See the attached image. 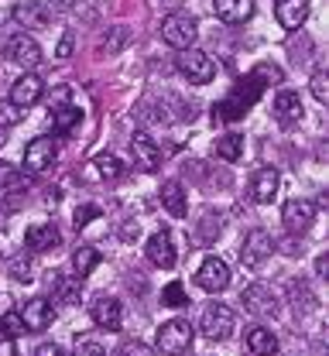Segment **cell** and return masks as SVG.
<instances>
[{
  "mask_svg": "<svg viewBox=\"0 0 329 356\" xmlns=\"http://www.w3.org/2000/svg\"><path fill=\"white\" fill-rule=\"evenodd\" d=\"M35 356H65V353H62V350H58L55 343H42V346L35 350Z\"/></svg>",
  "mask_w": 329,
  "mask_h": 356,
  "instance_id": "obj_42",
  "label": "cell"
},
{
  "mask_svg": "<svg viewBox=\"0 0 329 356\" xmlns=\"http://www.w3.org/2000/svg\"><path fill=\"white\" fill-rule=\"evenodd\" d=\"M275 17H278V24L284 31H298L309 17V0H278Z\"/></svg>",
  "mask_w": 329,
  "mask_h": 356,
  "instance_id": "obj_18",
  "label": "cell"
},
{
  "mask_svg": "<svg viewBox=\"0 0 329 356\" xmlns=\"http://www.w3.org/2000/svg\"><path fill=\"white\" fill-rule=\"evenodd\" d=\"M96 264H99V250H96V247H79V250L72 254V270H76V277L93 274Z\"/></svg>",
  "mask_w": 329,
  "mask_h": 356,
  "instance_id": "obj_26",
  "label": "cell"
},
{
  "mask_svg": "<svg viewBox=\"0 0 329 356\" xmlns=\"http://www.w3.org/2000/svg\"><path fill=\"white\" fill-rule=\"evenodd\" d=\"M120 240H124V243H134V240H138V222H124V226H120Z\"/></svg>",
  "mask_w": 329,
  "mask_h": 356,
  "instance_id": "obj_40",
  "label": "cell"
},
{
  "mask_svg": "<svg viewBox=\"0 0 329 356\" xmlns=\"http://www.w3.org/2000/svg\"><path fill=\"white\" fill-rule=\"evenodd\" d=\"M195 35H199V24L186 17V14H172V17H165L161 21V38L165 44H172V48H179V51H186L195 44Z\"/></svg>",
  "mask_w": 329,
  "mask_h": 356,
  "instance_id": "obj_5",
  "label": "cell"
},
{
  "mask_svg": "<svg viewBox=\"0 0 329 356\" xmlns=\"http://www.w3.org/2000/svg\"><path fill=\"white\" fill-rule=\"evenodd\" d=\"M124 38H127V31H124V28H117V31L110 35V44H106V51H117V48H124Z\"/></svg>",
  "mask_w": 329,
  "mask_h": 356,
  "instance_id": "obj_41",
  "label": "cell"
},
{
  "mask_svg": "<svg viewBox=\"0 0 329 356\" xmlns=\"http://www.w3.org/2000/svg\"><path fill=\"white\" fill-rule=\"evenodd\" d=\"M55 154H58V147H55L51 137H35V140L24 147V172L38 175V172L51 168V165H55Z\"/></svg>",
  "mask_w": 329,
  "mask_h": 356,
  "instance_id": "obj_8",
  "label": "cell"
},
{
  "mask_svg": "<svg viewBox=\"0 0 329 356\" xmlns=\"http://www.w3.org/2000/svg\"><path fill=\"white\" fill-rule=\"evenodd\" d=\"M195 284L202 288V291H209V295H220V291H227V284H230V267L223 264L220 257H206L199 270H195Z\"/></svg>",
  "mask_w": 329,
  "mask_h": 356,
  "instance_id": "obj_7",
  "label": "cell"
},
{
  "mask_svg": "<svg viewBox=\"0 0 329 356\" xmlns=\"http://www.w3.org/2000/svg\"><path fill=\"white\" fill-rule=\"evenodd\" d=\"M10 14H14V21H21V24H31V28H35V24H45V17H42V7H38L35 0H17Z\"/></svg>",
  "mask_w": 329,
  "mask_h": 356,
  "instance_id": "obj_28",
  "label": "cell"
},
{
  "mask_svg": "<svg viewBox=\"0 0 329 356\" xmlns=\"http://www.w3.org/2000/svg\"><path fill=\"white\" fill-rule=\"evenodd\" d=\"M76 356H106V350L96 339H90V336H79L76 339Z\"/></svg>",
  "mask_w": 329,
  "mask_h": 356,
  "instance_id": "obj_34",
  "label": "cell"
},
{
  "mask_svg": "<svg viewBox=\"0 0 329 356\" xmlns=\"http://www.w3.org/2000/svg\"><path fill=\"white\" fill-rule=\"evenodd\" d=\"M254 14V0H216V17L223 24H243Z\"/></svg>",
  "mask_w": 329,
  "mask_h": 356,
  "instance_id": "obj_22",
  "label": "cell"
},
{
  "mask_svg": "<svg viewBox=\"0 0 329 356\" xmlns=\"http://www.w3.org/2000/svg\"><path fill=\"white\" fill-rule=\"evenodd\" d=\"M154 346H158L165 356L188 353V346H192V325H188L186 318H172V322H165V325L158 329V336H154Z\"/></svg>",
  "mask_w": 329,
  "mask_h": 356,
  "instance_id": "obj_3",
  "label": "cell"
},
{
  "mask_svg": "<svg viewBox=\"0 0 329 356\" xmlns=\"http://www.w3.org/2000/svg\"><path fill=\"white\" fill-rule=\"evenodd\" d=\"M216 154L223 161H240V154H243V134H223L216 140Z\"/></svg>",
  "mask_w": 329,
  "mask_h": 356,
  "instance_id": "obj_27",
  "label": "cell"
},
{
  "mask_svg": "<svg viewBox=\"0 0 329 356\" xmlns=\"http://www.w3.org/2000/svg\"><path fill=\"white\" fill-rule=\"evenodd\" d=\"M120 356H154V350L144 346V343H127V346L120 350Z\"/></svg>",
  "mask_w": 329,
  "mask_h": 356,
  "instance_id": "obj_38",
  "label": "cell"
},
{
  "mask_svg": "<svg viewBox=\"0 0 329 356\" xmlns=\"http://www.w3.org/2000/svg\"><path fill=\"white\" fill-rule=\"evenodd\" d=\"M175 69L186 76L192 86H206V83H213V79H216V62H213L209 55L195 51V48L179 51V58H175Z\"/></svg>",
  "mask_w": 329,
  "mask_h": 356,
  "instance_id": "obj_2",
  "label": "cell"
},
{
  "mask_svg": "<svg viewBox=\"0 0 329 356\" xmlns=\"http://www.w3.org/2000/svg\"><path fill=\"white\" fill-rule=\"evenodd\" d=\"M282 79V72L275 69V65H257V72L247 79V83H240V86L213 110V120H220V124H230L236 117H243L250 106H254V99H257V92H264L268 83H278Z\"/></svg>",
  "mask_w": 329,
  "mask_h": 356,
  "instance_id": "obj_1",
  "label": "cell"
},
{
  "mask_svg": "<svg viewBox=\"0 0 329 356\" xmlns=\"http://www.w3.org/2000/svg\"><path fill=\"white\" fill-rule=\"evenodd\" d=\"M243 309L250 312V315H257V318H275L278 302H275L271 288H264V284H247V288H243Z\"/></svg>",
  "mask_w": 329,
  "mask_h": 356,
  "instance_id": "obj_11",
  "label": "cell"
},
{
  "mask_svg": "<svg viewBox=\"0 0 329 356\" xmlns=\"http://www.w3.org/2000/svg\"><path fill=\"white\" fill-rule=\"evenodd\" d=\"M271 254H275V240L264 229H250L243 236V243H240V261H243V267H261L264 261H271Z\"/></svg>",
  "mask_w": 329,
  "mask_h": 356,
  "instance_id": "obj_6",
  "label": "cell"
},
{
  "mask_svg": "<svg viewBox=\"0 0 329 356\" xmlns=\"http://www.w3.org/2000/svg\"><path fill=\"white\" fill-rule=\"evenodd\" d=\"M0 356H17V350H14V343H10L7 336H0Z\"/></svg>",
  "mask_w": 329,
  "mask_h": 356,
  "instance_id": "obj_43",
  "label": "cell"
},
{
  "mask_svg": "<svg viewBox=\"0 0 329 356\" xmlns=\"http://www.w3.org/2000/svg\"><path fill=\"white\" fill-rule=\"evenodd\" d=\"M21 120H24V110L14 106L10 99H0V127H14V124H21Z\"/></svg>",
  "mask_w": 329,
  "mask_h": 356,
  "instance_id": "obj_31",
  "label": "cell"
},
{
  "mask_svg": "<svg viewBox=\"0 0 329 356\" xmlns=\"http://www.w3.org/2000/svg\"><path fill=\"white\" fill-rule=\"evenodd\" d=\"M161 302H165L168 309H186V305H188L186 288H182L179 281H172V284H165V291H161Z\"/></svg>",
  "mask_w": 329,
  "mask_h": 356,
  "instance_id": "obj_30",
  "label": "cell"
},
{
  "mask_svg": "<svg viewBox=\"0 0 329 356\" xmlns=\"http://www.w3.org/2000/svg\"><path fill=\"white\" fill-rule=\"evenodd\" d=\"M96 216H103V209L90 202V206H83V209H76V216H72V222H76V229H83V226H86V222H90V220H96Z\"/></svg>",
  "mask_w": 329,
  "mask_h": 356,
  "instance_id": "obj_35",
  "label": "cell"
},
{
  "mask_svg": "<svg viewBox=\"0 0 329 356\" xmlns=\"http://www.w3.org/2000/svg\"><path fill=\"white\" fill-rule=\"evenodd\" d=\"M131 154H134V165H138L141 172H158V168H161V151H158V144L144 131L131 134Z\"/></svg>",
  "mask_w": 329,
  "mask_h": 356,
  "instance_id": "obj_9",
  "label": "cell"
},
{
  "mask_svg": "<svg viewBox=\"0 0 329 356\" xmlns=\"http://www.w3.org/2000/svg\"><path fill=\"white\" fill-rule=\"evenodd\" d=\"M278 195V172L275 168H257L254 178H250V199L254 202H271Z\"/></svg>",
  "mask_w": 329,
  "mask_h": 356,
  "instance_id": "obj_21",
  "label": "cell"
},
{
  "mask_svg": "<svg viewBox=\"0 0 329 356\" xmlns=\"http://www.w3.org/2000/svg\"><path fill=\"white\" fill-rule=\"evenodd\" d=\"M90 315H93V322L99 325V329H106V332H117L120 329V315H124V309H120V302L117 298H96L93 302V309H90Z\"/></svg>",
  "mask_w": 329,
  "mask_h": 356,
  "instance_id": "obj_17",
  "label": "cell"
},
{
  "mask_svg": "<svg viewBox=\"0 0 329 356\" xmlns=\"http://www.w3.org/2000/svg\"><path fill=\"white\" fill-rule=\"evenodd\" d=\"M0 147H3V131H0Z\"/></svg>",
  "mask_w": 329,
  "mask_h": 356,
  "instance_id": "obj_46",
  "label": "cell"
},
{
  "mask_svg": "<svg viewBox=\"0 0 329 356\" xmlns=\"http://www.w3.org/2000/svg\"><path fill=\"white\" fill-rule=\"evenodd\" d=\"M243 350L250 356H275L278 353V339H275L271 329L254 325V329H247V336H243Z\"/></svg>",
  "mask_w": 329,
  "mask_h": 356,
  "instance_id": "obj_20",
  "label": "cell"
},
{
  "mask_svg": "<svg viewBox=\"0 0 329 356\" xmlns=\"http://www.w3.org/2000/svg\"><path fill=\"white\" fill-rule=\"evenodd\" d=\"M7 55H10L21 69H35V65L42 62V44L35 42L31 35H14V38L7 42Z\"/></svg>",
  "mask_w": 329,
  "mask_h": 356,
  "instance_id": "obj_13",
  "label": "cell"
},
{
  "mask_svg": "<svg viewBox=\"0 0 329 356\" xmlns=\"http://www.w3.org/2000/svg\"><path fill=\"white\" fill-rule=\"evenodd\" d=\"M76 38H72V35H62V42H58V48H55V55H58V58H69V55H72V48H76Z\"/></svg>",
  "mask_w": 329,
  "mask_h": 356,
  "instance_id": "obj_39",
  "label": "cell"
},
{
  "mask_svg": "<svg viewBox=\"0 0 329 356\" xmlns=\"http://www.w3.org/2000/svg\"><path fill=\"white\" fill-rule=\"evenodd\" d=\"M51 284H55L51 298H55L58 305H79V302H83V288H79V277H76V281H69V277H58V274H51Z\"/></svg>",
  "mask_w": 329,
  "mask_h": 356,
  "instance_id": "obj_25",
  "label": "cell"
},
{
  "mask_svg": "<svg viewBox=\"0 0 329 356\" xmlns=\"http://www.w3.org/2000/svg\"><path fill=\"white\" fill-rule=\"evenodd\" d=\"M55 7H65V10H79V3H86V0H51Z\"/></svg>",
  "mask_w": 329,
  "mask_h": 356,
  "instance_id": "obj_44",
  "label": "cell"
},
{
  "mask_svg": "<svg viewBox=\"0 0 329 356\" xmlns=\"http://www.w3.org/2000/svg\"><path fill=\"white\" fill-rule=\"evenodd\" d=\"M234 325H236L234 309H227V305H220V302L202 309V322H199V329H202V336H206L209 343H223V339H230Z\"/></svg>",
  "mask_w": 329,
  "mask_h": 356,
  "instance_id": "obj_4",
  "label": "cell"
},
{
  "mask_svg": "<svg viewBox=\"0 0 329 356\" xmlns=\"http://www.w3.org/2000/svg\"><path fill=\"white\" fill-rule=\"evenodd\" d=\"M21 332H24V325H21V315H17V312H7V315H0V336L14 339V336H21Z\"/></svg>",
  "mask_w": 329,
  "mask_h": 356,
  "instance_id": "obj_32",
  "label": "cell"
},
{
  "mask_svg": "<svg viewBox=\"0 0 329 356\" xmlns=\"http://www.w3.org/2000/svg\"><path fill=\"white\" fill-rule=\"evenodd\" d=\"M90 168H93L99 178H106V181H113V178L124 175V165H120L113 154H96L93 161H90Z\"/></svg>",
  "mask_w": 329,
  "mask_h": 356,
  "instance_id": "obj_29",
  "label": "cell"
},
{
  "mask_svg": "<svg viewBox=\"0 0 329 356\" xmlns=\"http://www.w3.org/2000/svg\"><path fill=\"white\" fill-rule=\"evenodd\" d=\"M312 96H316L319 103H326V99H329V83H326V72H316V76H312Z\"/></svg>",
  "mask_w": 329,
  "mask_h": 356,
  "instance_id": "obj_37",
  "label": "cell"
},
{
  "mask_svg": "<svg viewBox=\"0 0 329 356\" xmlns=\"http://www.w3.org/2000/svg\"><path fill=\"white\" fill-rule=\"evenodd\" d=\"M316 220V206L309 202V199H291V202H284L282 209V222L288 233H305L309 226Z\"/></svg>",
  "mask_w": 329,
  "mask_h": 356,
  "instance_id": "obj_10",
  "label": "cell"
},
{
  "mask_svg": "<svg viewBox=\"0 0 329 356\" xmlns=\"http://www.w3.org/2000/svg\"><path fill=\"white\" fill-rule=\"evenodd\" d=\"M271 113H275V120L284 124V127H291V124H298L302 120V99H298V92H291V89H282L275 99H271Z\"/></svg>",
  "mask_w": 329,
  "mask_h": 356,
  "instance_id": "obj_16",
  "label": "cell"
},
{
  "mask_svg": "<svg viewBox=\"0 0 329 356\" xmlns=\"http://www.w3.org/2000/svg\"><path fill=\"white\" fill-rule=\"evenodd\" d=\"M42 96H45V86H42V79H38L35 72L21 76V79L10 86V103H14V106H21V110H31Z\"/></svg>",
  "mask_w": 329,
  "mask_h": 356,
  "instance_id": "obj_14",
  "label": "cell"
},
{
  "mask_svg": "<svg viewBox=\"0 0 329 356\" xmlns=\"http://www.w3.org/2000/svg\"><path fill=\"white\" fill-rule=\"evenodd\" d=\"M161 206L175 216V220H182L188 209H186V188H182V181L179 178H168L165 185H161Z\"/></svg>",
  "mask_w": 329,
  "mask_h": 356,
  "instance_id": "obj_23",
  "label": "cell"
},
{
  "mask_svg": "<svg viewBox=\"0 0 329 356\" xmlns=\"http://www.w3.org/2000/svg\"><path fill=\"white\" fill-rule=\"evenodd\" d=\"M17 181H21V172L10 161H0V192L3 188H17Z\"/></svg>",
  "mask_w": 329,
  "mask_h": 356,
  "instance_id": "obj_33",
  "label": "cell"
},
{
  "mask_svg": "<svg viewBox=\"0 0 329 356\" xmlns=\"http://www.w3.org/2000/svg\"><path fill=\"white\" fill-rule=\"evenodd\" d=\"M21 315V325L28 329V332H45L48 325H51V305H48V298H31V302H24V309L17 312Z\"/></svg>",
  "mask_w": 329,
  "mask_h": 356,
  "instance_id": "obj_15",
  "label": "cell"
},
{
  "mask_svg": "<svg viewBox=\"0 0 329 356\" xmlns=\"http://www.w3.org/2000/svg\"><path fill=\"white\" fill-rule=\"evenodd\" d=\"M24 243H28L31 254H48V250H55V247L62 243V236H58L55 222H42V226H31V229L24 233Z\"/></svg>",
  "mask_w": 329,
  "mask_h": 356,
  "instance_id": "obj_19",
  "label": "cell"
},
{
  "mask_svg": "<svg viewBox=\"0 0 329 356\" xmlns=\"http://www.w3.org/2000/svg\"><path fill=\"white\" fill-rule=\"evenodd\" d=\"M147 261L154 267H165V270H172L175 267V243H172V233L168 229H158V233H151V240H147Z\"/></svg>",
  "mask_w": 329,
  "mask_h": 356,
  "instance_id": "obj_12",
  "label": "cell"
},
{
  "mask_svg": "<svg viewBox=\"0 0 329 356\" xmlns=\"http://www.w3.org/2000/svg\"><path fill=\"white\" fill-rule=\"evenodd\" d=\"M316 270H319L323 277L329 274V257H326V254H319V257H316Z\"/></svg>",
  "mask_w": 329,
  "mask_h": 356,
  "instance_id": "obj_45",
  "label": "cell"
},
{
  "mask_svg": "<svg viewBox=\"0 0 329 356\" xmlns=\"http://www.w3.org/2000/svg\"><path fill=\"white\" fill-rule=\"evenodd\" d=\"M51 127H55V134H72L76 131V124H83V113H79V106H72V103H62V106H51Z\"/></svg>",
  "mask_w": 329,
  "mask_h": 356,
  "instance_id": "obj_24",
  "label": "cell"
},
{
  "mask_svg": "<svg viewBox=\"0 0 329 356\" xmlns=\"http://www.w3.org/2000/svg\"><path fill=\"white\" fill-rule=\"evenodd\" d=\"M10 277L14 281H31V264H28V257H17V261H10Z\"/></svg>",
  "mask_w": 329,
  "mask_h": 356,
  "instance_id": "obj_36",
  "label": "cell"
}]
</instances>
